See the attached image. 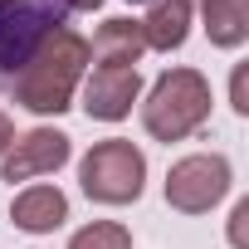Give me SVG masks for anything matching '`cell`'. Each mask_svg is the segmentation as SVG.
Returning <instances> with one entry per match:
<instances>
[{"mask_svg":"<svg viewBox=\"0 0 249 249\" xmlns=\"http://www.w3.org/2000/svg\"><path fill=\"white\" fill-rule=\"evenodd\" d=\"M64 5H69V10H98L103 0H64Z\"/></svg>","mask_w":249,"mask_h":249,"instance_id":"16","label":"cell"},{"mask_svg":"<svg viewBox=\"0 0 249 249\" xmlns=\"http://www.w3.org/2000/svg\"><path fill=\"white\" fill-rule=\"evenodd\" d=\"M210 117V83L196 69H171L152 83L142 103V122L157 142H181Z\"/></svg>","mask_w":249,"mask_h":249,"instance_id":"2","label":"cell"},{"mask_svg":"<svg viewBox=\"0 0 249 249\" xmlns=\"http://www.w3.org/2000/svg\"><path fill=\"white\" fill-rule=\"evenodd\" d=\"M244 230H249V200H239L234 215H230V244H234V249H249V234H244Z\"/></svg>","mask_w":249,"mask_h":249,"instance_id":"13","label":"cell"},{"mask_svg":"<svg viewBox=\"0 0 249 249\" xmlns=\"http://www.w3.org/2000/svg\"><path fill=\"white\" fill-rule=\"evenodd\" d=\"M210 44L220 49H239L249 39V0H196Z\"/></svg>","mask_w":249,"mask_h":249,"instance_id":"10","label":"cell"},{"mask_svg":"<svg viewBox=\"0 0 249 249\" xmlns=\"http://www.w3.org/2000/svg\"><path fill=\"white\" fill-rule=\"evenodd\" d=\"M15 142V127H10V117L5 112H0V157H5V147Z\"/></svg>","mask_w":249,"mask_h":249,"instance_id":"15","label":"cell"},{"mask_svg":"<svg viewBox=\"0 0 249 249\" xmlns=\"http://www.w3.org/2000/svg\"><path fill=\"white\" fill-rule=\"evenodd\" d=\"M69 249H132V234L117 220H93L88 230H78L69 239Z\"/></svg>","mask_w":249,"mask_h":249,"instance_id":"12","label":"cell"},{"mask_svg":"<svg viewBox=\"0 0 249 249\" xmlns=\"http://www.w3.org/2000/svg\"><path fill=\"white\" fill-rule=\"evenodd\" d=\"M137 93H142V73L132 64H98L83 83V112L98 122H117L132 112Z\"/></svg>","mask_w":249,"mask_h":249,"instance_id":"6","label":"cell"},{"mask_svg":"<svg viewBox=\"0 0 249 249\" xmlns=\"http://www.w3.org/2000/svg\"><path fill=\"white\" fill-rule=\"evenodd\" d=\"M78 181L93 200L103 205H127L142 196V181H147V157L132 147V142H122V137H107L98 142L83 161H78Z\"/></svg>","mask_w":249,"mask_h":249,"instance_id":"3","label":"cell"},{"mask_svg":"<svg viewBox=\"0 0 249 249\" xmlns=\"http://www.w3.org/2000/svg\"><path fill=\"white\" fill-rule=\"evenodd\" d=\"M59 25L64 10L49 0H0V78H15Z\"/></svg>","mask_w":249,"mask_h":249,"instance_id":"4","label":"cell"},{"mask_svg":"<svg viewBox=\"0 0 249 249\" xmlns=\"http://www.w3.org/2000/svg\"><path fill=\"white\" fill-rule=\"evenodd\" d=\"M230 191V161L220 152L210 157H186L166 171V200L186 215H205L220 196Z\"/></svg>","mask_w":249,"mask_h":249,"instance_id":"5","label":"cell"},{"mask_svg":"<svg viewBox=\"0 0 249 249\" xmlns=\"http://www.w3.org/2000/svg\"><path fill=\"white\" fill-rule=\"evenodd\" d=\"M230 103H234V112H249V93H244V64L234 69V78H230Z\"/></svg>","mask_w":249,"mask_h":249,"instance_id":"14","label":"cell"},{"mask_svg":"<svg viewBox=\"0 0 249 249\" xmlns=\"http://www.w3.org/2000/svg\"><path fill=\"white\" fill-rule=\"evenodd\" d=\"M69 137L54 132V127H35L25 137H15L5 147V157H0V171H5V181H30V176H44V171H59L69 161Z\"/></svg>","mask_w":249,"mask_h":249,"instance_id":"7","label":"cell"},{"mask_svg":"<svg viewBox=\"0 0 249 249\" xmlns=\"http://www.w3.org/2000/svg\"><path fill=\"white\" fill-rule=\"evenodd\" d=\"M191 30V0H152V10L142 20V39L147 49H181Z\"/></svg>","mask_w":249,"mask_h":249,"instance_id":"9","label":"cell"},{"mask_svg":"<svg viewBox=\"0 0 249 249\" xmlns=\"http://www.w3.org/2000/svg\"><path fill=\"white\" fill-rule=\"evenodd\" d=\"M88 59H93V54H88V39H83L78 30L59 25V30L30 54V64L10 78L15 103L30 107V112H64V107L73 103L78 83H83Z\"/></svg>","mask_w":249,"mask_h":249,"instance_id":"1","label":"cell"},{"mask_svg":"<svg viewBox=\"0 0 249 249\" xmlns=\"http://www.w3.org/2000/svg\"><path fill=\"white\" fill-rule=\"evenodd\" d=\"M142 49H147V39H142V20H103L98 39L88 44V54H93L98 64H132V69H137Z\"/></svg>","mask_w":249,"mask_h":249,"instance_id":"11","label":"cell"},{"mask_svg":"<svg viewBox=\"0 0 249 249\" xmlns=\"http://www.w3.org/2000/svg\"><path fill=\"white\" fill-rule=\"evenodd\" d=\"M10 220H15L20 230H30V234H49V230H59V225L69 220V200H64L59 186H30V191L15 196Z\"/></svg>","mask_w":249,"mask_h":249,"instance_id":"8","label":"cell"}]
</instances>
